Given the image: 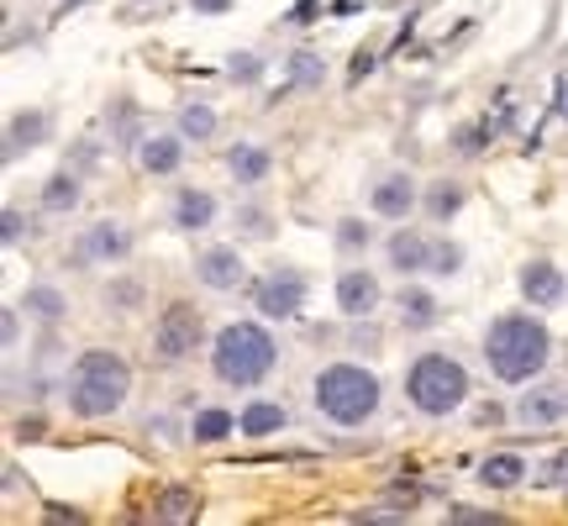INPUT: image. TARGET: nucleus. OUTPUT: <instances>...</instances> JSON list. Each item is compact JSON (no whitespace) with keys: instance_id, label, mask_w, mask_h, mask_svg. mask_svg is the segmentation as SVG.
<instances>
[{"instance_id":"obj_1","label":"nucleus","mask_w":568,"mask_h":526,"mask_svg":"<svg viewBox=\"0 0 568 526\" xmlns=\"http://www.w3.org/2000/svg\"><path fill=\"white\" fill-rule=\"evenodd\" d=\"M484 359H490V374L500 384H526V380H537L547 369V359H553V332H547L537 316L505 311L484 332Z\"/></svg>"},{"instance_id":"obj_2","label":"nucleus","mask_w":568,"mask_h":526,"mask_svg":"<svg viewBox=\"0 0 568 526\" xmlns=\"http://www.w3.org/2000/svg\"><path fill=\"white\" fill-rule=\"evenodd\" d=\"M132 395V369L121 353H106V348H90L79 353L69 369V406L74 416H111V410L127 406Z\"/></svg>"},{"instance_id":"obj_3","label":"nucleus","mask_w":568,"mask_h":526,"mask_svg":"<svg viewBox=\"0 0 568 526\" xmlns=\"http://www.w3.org/2000/svg\"><path fill=\"white\" fill-rule=\"evenodd\" d=\"M274 363H280V342L263 332L259 321H232V327H221V332H216V342H211L216 380L232 384V390L263 384Z\"/></svg>"},{"instance_id":"obj_4","label":"nucleus","mask_w":568,"mask_h":526,"mask_svg":"<svg viewBox=\"0 0 568 526\" xmlns=\"http://www.w3.org/2000/svg\"><path fill=\"white\" fill-rule=\"evenodd\" d=\"M379 380L363 369V363H331L316 374V410L337 421V427H363L379 410Z\"/></svg>"},{"instance_id":"obj_5","label":"nucleus","mask_w":568,"mask_h":526,"mask_svg":"<svg viewBox=\"0 0 568 526\" xmlns=\"http://www.w3.org/2000/svg\"><path fill=\"white\" fill-rule=\"evenodd\" d=\"M405 401L422 416H452L469 401V369L448 353H422L405 374Z\"/></svg>"},{"instance_id":"obj_6","label":"nucleus","mask_w":568,"mask_h":526,"mask_svg":"<svg viewBox=\"0 0 568 526\" xmlns=\"http://www.w3.org/2000/svg\"><path fill=\"white\" fill-rule=\"evenodd\" d=\"M200 337H206V321L195 311V300H168L159 316V332H153V348L164 363H179L200 348Z\"/></svg>"},{"instance_id":"obj_7","label":"nucleus","mask_w":568,"mask_h":526,"mask_svg":"<svg viewBox=\"0 0 568 526\" xmlns=\"http://www.w3.org/2000/svg\"><path fill=\"white\" fill-rule=\"evenodd\" d=\"M301 300H306V280L295 269H274L253 285V306H259L263 321H290L301 311Z\"/></svg>"},{"instance_id":"obj_8","label":"nucleus","mask_w":568,"mask_h":526,"mask_svg":"<svg viewBox=\"0 0 568 526\" xmlns=\"http://www.w3.org/2000/svg\"><path fill=\"white\" fill-rule=\"evenodd\" d=\"M564 416H568V384H532V390H521L516 421L526 431H553Z\"/></svg>"},{"instance_id":"obj_9","label":"nucleus","mask_w":568,"mask_h":526,"mask_svg":"<svg viewBox=\"0 0 568 526\" xmlns=\"http://www.w3.org/2000/svg\"><path fill=\"white\" fill-rule=\"evenodd\" d=\"M416 179L405 174V168H390V174H379L374 190H369V211L384 216V221H405V216L416 211Z\"/></svg>"},{"instance_id":"obj_10","label":"nucleus","mask_w":568,"mask_h":526,"mask_svg":"<svg viewBox=\"0 0 568 526\" xmlns=\"http://www.w3.org/2000/svg\"><path fill=\"white\" fill-rule=\"evenodd\" d=\"M379 300H384V289H379V274H369V269H342V280H337V311L348 316V321H363V316H374Z\"/></svg>"},{"instance_id":"obj_11","label":"nucleus","mask_w":568,"mask_h":526,"mask_svg":"<svg viewBox=\"0 0 568 526\" xmlns=\"http://www.w3.org/2000/svg\"><path fill=\"white\" fill-rule=\"evenodd\" d=\"M195 280L206 289H237L248 280V259L237 248H206V253H195Z\"/></svg>"},{"instance_id":"obj_12","label":"nucleus","mask_w":568,"mask_h":526,"mask_svg":"<svg viewBox=\"0 0 568 526\" xmlns=\"http://www.w3.org/2000/svg\"><path fill=\"white\" fill-rule=\"evenodd\" d=\"M521 295H526L532 306H564L568 274L553 259H532L526 269H521Z\"/></svg>"},{"instance_id":"obj_13","label":"nucleus","mask_w":568,"mask_h":526,"mask_svg":"<svg viewBox=\"0 0 568 526\" xmlns=\"http://www.w3.org/2000/svg\"><path fill=\"white\" fill-rule=\"evenodd\" d=\"M132 253V232L121 221H95L90 232L79 238V263H117Z\"/></svg>"},{"instance_id":"obj_14","label":"nucleus","mask_w":568,"mask_h":526,"mask_svg":"<svg viewBox=\"0 0 568 526\" xmlns=\"http://www.w3.org/2000/svg\"><path fill=\"white\" fill-rule=\"evenodd\" d=\"M432 248H437V242L426 238V232H416V227H401L395 238L384 242L395 274H426V269H432Z\"/></svg>"},{"instance_id":"obj_15","label":"nucleus","mask_w":568,"mask_h":526,"mask_svg":"<svg viewBox=\"0 0 568 526\" xmlns=\"http://www.w3.org/2000/svg\"><path fill=\"white\" fill-rule=\"evenodd\" d=\"M216 221V195L211 190H179L174 195V227L179 232H206Z\"/></svg>"},{"instance_id":"obj_16","label":"nucleus","mask_w":568,"mask_h":526,"mask_svg":"<svg viewBox=\"0 0 568 526\" xmlns=\"http://www.w3.org/2000/svg\"><path fill=\"white\" fill-rule=\"evenodd\" d=\"M179 158H185V143H179L174 132H153V138L138 143V164L148 168V174H174Z\"/></svg>"},{"instance_id":"obj_17","label":"nucleus","mask_w":568,"mask_h":526,"mask_svg":"<svg viewBox=\"0 0 568 526\" xmlns=\"http://www.w3.org/2000/svg\"><path fill=\"white\" fill-rule=\"evenodd\" d=\"M227 168H232L237 185H263L274 158H269V147H259V143H237L232 153H227Z\"/></svg>"},{"instance_id":"obj_18","label":"nucleus","mask_w":568,"mask_h":526,"mask_svg":"<svg viewBox=\"0 0 568 526\" xmlns=\"http://www.w3.org/2000/svg\"><path fill=\"white\" fill-rule=\"evenodd\" d=\"M479 484H484V490H516V484H526V458L521 453H490L484 463H479Z\"/></svg>"},{"instance_id":"obj_19","label":"nucleus","mask_w":568,"mask_h":526,"mask_svg":"<svg viewBox=\"0 0 568 526\" xmlns=\"http://www.w3.org/2000/svg\"><path fill=\"white\" fill-rule=\"evenodd\" d=\"M237 427H242V437H274V431L290 427V410L280 401H253V406L237 416Z\"/></svg>"},{"instance_id":"obj_20","label":"nucleus","mask_w":568,"mask_h":526,"mask_svg":"<svg viewBox=\"0 0 568 526\" xmlns=\"http://www.w3.org/2000/svg\"><path fill=\"white\" fill-rule=\"evenodd\" d=\"M47 138V111H22L11 117V132H6V158H17L22 147H37Z\"/></svg>"},{"instance_id":"obj_21","label":"nucleus","mask_w":568,"mask_h":526,"mask_svg":"<svg viewBox=\"0 0 568 526\" xmlns=\"http://www.w3.org/2000/svg\"><path fill=\"white\" fill-rule=\"evenodd\" d=\"M395 311H401V327H432L437 321V300H432V289H401L395 295Z\"/></svg>"},{"instance_id":"obj_22","label":"nucleus","mask_w":568,"mask_h":526,"mask_svg":"<svg viewBox=\"0 0 568 526\" xmlns=\"http://www.w3.org/2000/svg\"><path fill=\"white\" fill-rule=\"evenodd\" d=\"M232 431H242V427H237V416H232V410H216V406L200 410V416L189 421V437H195V442H206V448H211V442H227Z\"/></svg>"},{"instance_id":"obj_23","label":"nucleus","mask_w":568,"mask_h":526,"mask_svg":"<svg viewBox=\"0 0 568 526\" xmlns=\"http://www.w3.org/2000/svg\"><path fill=\"white\" fill-rule=\"evenodd\" d=\"M321 79H327L321 53H316V48H295V53H290V85H295V90H321Z\"/></svg>"},{"instance_id":"obj_24","label":"nucleus","mask_w":568,"mask_h":526,"mask_svg":"<svg viewBox=\"0 0 568 526\" xmlns=\"http://www.w3.org/2000/svg\"><path fill=\"white\" fill-rule=\"evenodd\" d=\"M216 132V106H206V100H189V106H179V138H189V143H206Z\"/></svg>"},{"instance_id":"obj_25","label":"nucleus","mask_w":568,"mask_h":526,"mask_svg":"<svg viewBox=\"0 0 568 526\" xmlns=\"http://www.w3.org/2000/svg\"><path fill=\"white\" fill-rule=\"evenodd\" d=\"M463 211V185L458 179H437L432 190H426V216L432 221H448V216Z\"/></svg>"},{"instance_id":"obj_26","label":"nucleus","mask_w":568,"mask_h":526,"mask_svg":"<svg viewBox=\"0 0 568 526\" xmlns=\"http://www.w3.org/2000/svg\"><path fill=\"white\" fill-rule=\"evenodd\" d=\"M79 206V185H74V174H53L43 185V211L53 216H69Z\"/></svg>"},{"instance_id":"obj_27","label":"nucleus","mask_w":568,"mask_h":526,"mask_svg":"<svg viewBox=\"0 0 568 526\" xmlns=\"http://www.w3.org/2000/svg\"><path fill=\"white\" fill-rule=\"evenodd\" d=\"M22 306H26L32 316H43V321H58V316L69 311V306H64V295H58L53 285H32V289L22 295Z\"/></svg>"},{"instance_id":"obj_28","label":"nucleus","mask_w":568,"mask_h":526,"mask_svg":"<svg viewBox=\"0 0 568 526\" xmlns=\"http://www.w3.org/2000/svg\"><path fill=\"white\" fill-rule=\"evenodd\" d=\"M458 269H463V248H458V242H437V248H432V269H426V274L448 280V274H458Z\"/></svg>"},{"instance_id":"obj_29","label":"nucleus","mask_w":568,"mask_h":526,"mask_svg":"<svg viewBox=\"0 0 568 526\" xmlns=\"http://www.w3.org/2000/svg\"><path fill=\"white\" fill-rule=\"evenodd\" d=\"M227 74H232L237 85H259V79H263V58H259V53H232V58H227Z\"/></svg>"},{"instance_id":"obj_30","label":"nucleus","mask_w":568,"mask_h":526,"mask_svg":"<svg viewBox=\"0 0 568 526\" xmlns=\"http://www.w3.org/2000/svg\"><path fill=\"white\" fill-rule=\"evenodd\" d=\"M159 511H164V522H189L195 516V490H168Z\"/></svg>"},{"instance_id":"obj_31","label":"nucleus","mask_w":568,"mask_h":526,"mask_svg":"<svg viewBox=\"0 0 568 526\" xmlns=\"http://www.w3.org/2000/svg\"><path fill=\"white\" fill-rule=\"evenodd\" d=\"M337 242H342V253H353V248H369V221L348 216V221L337 227Z\"/></svg>"},{"instance_id":"obj_32","label":"nucleus","mask_w":568,"mask_h":526,"mask_svg":"<svg viewBox=\"0 0 568 526\" xmlns=\"http://www.w3.org/2000/svg\"><path fill=\"white\" fill-rule=\"evenodd\" d=\"M448 522H458V526H479V522H500V516H490V511H473V505H458Z\"/></svg>"},{"instance_id":"obj_33","label":"nucleus","mask_w":568,"mask_h":526,"mask_svg":"<svg viewBox=\"0 0 568 526\" xmlns=\"http://www.w3.org/2000/svg\"><path fill=\"white\" fill-rule=\"evenodd\" d=\"M6 221H0V232H6V242H22V211H17V206H6Z\"/></svg>"},{"instance_id":"obj_34","label":"nucleus","mask_w":568,"mask_h":526,"mask_svg":"<svg viewBox=\"0 0 568 526\" xmlns=\"http://www.w3.org/2000/svg\"><path fill=\"white\" fill-rule=\"evenodd\" d=\"M543 484H564V490H568V453H558V458H553V463H547Z\"/></svg>"},{"instance_id":"obj_35","label":"nucleus","mask_w":568,"mask_h":526,"mask_svg":"<svg viewBox=\"0 0 568 526\" xmlns=\"http://www.w3.org/2000/svg\"><path fill=\"white\" fill-rule=\"evenodd\" d=\"M189 6H195L200 17H221V11H232L237 0H189Z\"/></svg>"},{"instance_id":"obj_36","label":"nucleus","mask_w":568,"mask_h":526,"mask_svg":"<svg viewBox=\"0 0 568 526\" xmlns=\"http://www.w3.org/2000/svg\"><path fill=\"white\" fill-rule=\"evenodd\" d=\"M473 427H500V406H479V416H473Z\"/></svg>"},{"instance_id":"obj_37","label":"nucleus","mask_w":568,"mask_h":526,"mask_svg":"<svg viewBox=\"0 0 568 526\" xmlns=\"http://www.w3.org/2000/svg\"><path fill=\"white\" fill-rule=\"evenodd\" d=\"M369 69H374V58H369V53H358V58H353V79H363Z\"/></svg>"},{"instance_id":"obj_38","label":"nucleus","mask_w":568,"mask_h":526,"mask_svg":"<svg viewBox=\"0 0 568 526\" xmlns=\"http://www.w3.org/2000/svg\"><path fill=\"white\" fill-rule=\"evenodd\" d=\"M310 11H316V0H301V6H295V11H290V22H306Z\"/></svg>"},{"instance_id":"obj_39","label":"nucleus","mask_w":568,"mask_h":526,"mask_svg":"<svg viewBox=\"0 0 568 526\" xmlns=\"http://www.w3.org/2000/svg\"><path fill=\"white\" fill-rule=\"evenodd\" d=\"M558 111L568 117V79H558Z\"/></svg>"},{"instance_id":"obj_40","label":"nucleus","mask_w":568,"mask_h":526,"mask_svg":"<svg viewBox=\"0 0 568 526\" xmlns=\"http://www.w3.org/2000/svg\"><path fill=\"white\" fill-rule=\"evenodd\" d=\"M64 6H79V0H64Z\"/></svg>"}]
</instances>
